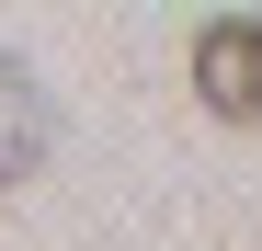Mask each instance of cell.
Instances as JSON below:
<instances>
[{
	"mask_svg": "<svg viewBox=\"0 0 262 251\" xmlns=\"http://www.w3.org/2000/svg\"><path fill=\"white\" fill-rule=\"evenodd\" d=\"M46 149H57V114H46V92H34V69L0 46V194L46 172Z\"/></svg>",
	"mask_w": 262,
	"mask_h": 251,
	"instance_id": "cell-2",
	"label": "cell"
},
{
	"mask_svg": "<svg viewBox=\"0 0 262 251\" xmlns=\"http://www.w3.org/2000/svg\"><path fill=\"white\" fill-rule=\"evenodd\" d=\"M194 92H205V114L262 126V12H228L194 34Z\"/></svg>",
	"mask_w": 262,
	"mask_h": 251,
	"instance_id": "cell-1",
	"label": "cell"
}]
</instances>
